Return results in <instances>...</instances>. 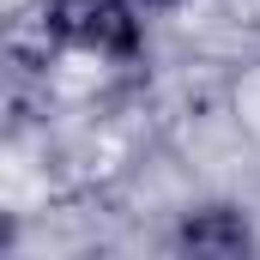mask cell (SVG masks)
Listing matches in <instances>:
<instances>
[{"mask_svg": "<svg viewBox=\"0 0 260 260\" xmlns=\"http://www.w3.org/2000/svg\"><path fill=\"white\" fill-rule=\"evenodd\" d=\"M176 248L200 260H242L254 254V224L236 206H200L176 224Z\"/></svg>", "mask_w": 260, "mask_h": 260, "instance_id": "2", "label": "cell"}, {"mask_svg": "<svg viewBox=\"0 0 260 260\" xmlns=\"http://www.w3.org/2000/svg\"><path fill=\"white\" fill-rule=\"evenodd\" d=\"M43 24L55 30L61 49H85L97 61H133L145 49L139 0H49Z\"/></svg>", "mask_w": 260, "mask_h": 260, "instance_id": "1", "label": "cell"}, {"mask_svg": "<svg viewBox=\"0 0 260 260\" xmlns=\"http://www.w3.org/2000/svg\"><path fill=\"white\" fill-rule=\"evenodd\" d=\"M139 6H182V0H139Z\"/></svg>", "mask_w": 260, "mask_h": 260, "instance_id": "5", "label": "cell"}, {"mask_svg": "<svg viewBox=\"0 0 260 260\" xmlns=\"http://www.w3.org/2000/svg\"><path fill=\"white\" fill-rule=\"evenodd\" d=\"M12 242H18V218H12V212H0V248H12Z\"/></svg>", "mask_w": 260, "mask_h": 260, "instance_id": "4", "label": "cell"}, {"mask_svg": "<svg viewBox=\"0 0 260 260\" xmlns=\"http://www.w3.org/2000/svg\"><path fill=\"white\" fill-rule=\"evenodd\" d=\"M24 73L30 67H18L12 55H0V133H12L18 115H24Z\"/></svg>", "mask_w": 260, "mask_h": 260, "instance_id": "3", "label": "cell"}]
</instances>
